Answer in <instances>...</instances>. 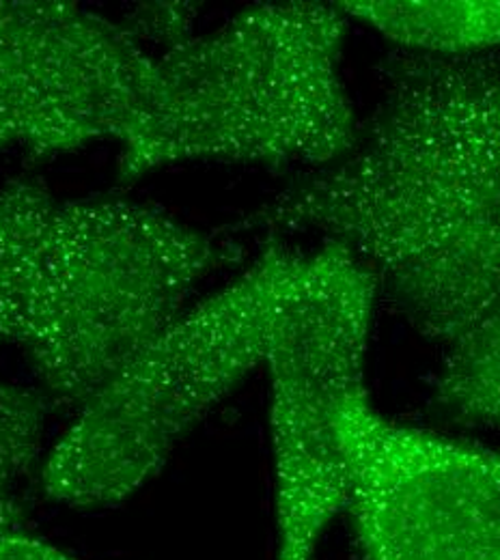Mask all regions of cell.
<instances>
[{
	"instance_id": "1",
	"label": "cell",
	"mask_w": 500,
	"mask_h": 560,
	"mask_svg": "<svg viewBox=\"0 0 500 560\" xmlns=\"http://www.w3.org/2000/svg\"><path fill=\"white\" fill-rule=\"evenodd\" d=\"M237 226L346 246L423 339L449 348L500 304V55H388L354 149Z\"/></svg>"
},
{
	"instance_id": "2",
	"label": "cell",
	"mask_w": 500,
	"mask_h": 560,
	"mask_svg": "<svg viewBox=\"0 0 500 560\" xmlns=\"http://www.w3.org/2000/svg\"><path fill=\"white\" fill-rule=\"evenodd\" d=\"M242 246L158 206L0 186V346L50 406L78 412Z\"/></svg>"
},
{
	"instance_id": "3",
	"label": "cell",
	"mask_w": 500,
	"mask_h": 560,
	"mask_svg": "<svg viewBox=\"0 0 500 560\" xmlns=\"http://www.w3.org/2000/svg\"><path fill=\"white\" fill-rule=\"evenodd\" d=\"M348 26L337 2H259L151 55L119 179L193 162L315 171L348 155L360 132Z\"/></svg>"
},
{
	"instance_id": "4",
	"label": "cell",
	"mask_w": 500,
	"mask_h": 560,
	"mask_svg": "<svg viewBox=\"0 0 500 560\" xmlns=\"http://www.w3.org/2000/svg\"><path fill=\"white\" fill-rule=\"evenodd\" d=\"M304 253L283 240L208 298L188 304L78 412L50 448L42 490L73 509L117 504L266 358Z\"/></svg>"
},
{
	"instance_id": "5",
	"label": "cell",
	"mask_w": 500,
	"mask_h": 560,
	"mask_svg": "<svg viewBox=\"0 0 500 560\" xmlns=\"http://www.w3.org/2000/svg\"><path fill=\"white\" fill-rule=\"evenodd\" d=\"M380 295L371 270L337 242L304 253L266 358L275 464L277 559L313 560L348 504L337 408L364 384Z\"/></svg>"
},
{
	"instance_id": "6",
	"label": "cell",
	"mask_w": 500,
	"mask_h": 560,
	"mask_svg": "<svg viewBox=\"0 0 500 560\" xmlns=\"http://www.w3.org/2000/svg\"><path fill=\"white\" fill-rule=\"evenodd\" d=\"M362 560H500V451L386 419L360 384L337 408Z\"/></svg>"
},
{
	"instance_id": "7",
	"label": "cell",
	"mask_w": 500,
	"mask_h": 560,
	"mask_svg": "<svg viewBox=\"0 0 500 560\" xmlns=\"http://www.w3.org/2000/svg\"><path fill=\"white\" fill-rule=\"evenodd\" d=\"M151 52L78 2L0 0V149L53 158L119 142Z\"/></svg>"
},
{
	"instance_id": "8",
	"label": "cell",
	"mask_w": 500,
	"mask_h": 560,
	"mask_svg": "<svg viewBox=\"0 0 500 560\" xmlns=\"http://www.w3.org/2000/svg\"><path fill=\"white\" fill-rule=\"evenodd\" d=\"M348 22L367 24L397 50L475 59L500 55V0H344Z\"/></svg>"
},
{
	"instance_id": "9",
	"label": "cell",
	"mask_w": 500,
	"mask_h": 560,
	"mask_svg": "<svg viewBox=\"0 0 500 560\" xmlns=\"http://www.w3.org/2000/svg\"><path fill=\"white\" fill-rule=\"evenodd\" d=\"M444 350L433 412L468 429L500 431V304Z\"/></svg>"
},
{
	"instance_id": "10",
	"label": "cell",
	"mask_w": 500,
	"mask_h": 560,
	"mask_svg": "<svg viewBox=\"0 0 500 560\" xmlns=\"http://www.w3.org/2000/svg\"><path fill=\"white\" fill-rule=\"evenodd\" d=\"M48 410L39 390L13 386L0 397V506L15 500L18 486L39 462Z\"/></svg>"
},
{
	"instance_id": "11",
	"label": "cell",
	"mask_w": 500,
	"mask_h": 560,
	"mask_svg": "<svg viewBox=\"0 0 500 560\" xmlns=\"http://www.w3.org/2000/svg\"><path fill=\"white\" fill-rule=\"evenodd\" d=\"M197 15L199 9L195 2H144L137 4L126 28L144 48L153 44L158 52H164L195 35Z\"/></svg>"
},
{
	"instance_id": "12",
	"label": "cell",
	"mask_w": 500,
	"mask_h": 560,
	"mask_svg": "<svg viewBox=\"0 0 500 560\" xmlns=\"http://www.w3.org/2000/svg\"><path fill=\"white\" fill-rule=\"evenodd\" d=\"M0 560H75L55 548L53 544H46L42 539H35L20 528H11L0 535Z\"/></svg>"
},
{
	"instance_id": "13",
	"label": "cell",
	"mask_w": 500,
	"mask_h": 560,
	"mask_svg": "<svg viewBox=\"0 0 500 560\" xmlns=\"http://www.w3.org/2000/svg\"><path fill=\"white\" fill-rule=\"evenodd\" d=\"M20 526H22V511L18 506V500L2 504L0 506V535L11 528H20Z\"/></svg>"
},
{
	"instance_id": "14",
	"label": "cell",
	"mask_w": 500,
	"mask_h": 560,
	"mask_svg": "<svg viewBox=\"0 0 500 560\" xmlns=\"http://www.w3.org/2000/svg\"><path fill=\"white\" fill-rule=\"evenodd\" d=\"M13 386L11 384H4V382H0V397H4L9 390H11Z\"/></svg>"
}]
</instances>
